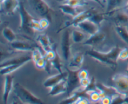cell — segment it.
Returning <instances> with one entry per match:
<instances>
[{
    "instance_id": "obj_15",
    "label": "cell",
    "mask_w": 128,
    "mask_h": 104,
    "mask_svg": "<svg viewBox=\"0 0 128 104\" xmlns=\"http://www.w3.org/2000/svg\"><path fill=\"white\" fill-rule=\"evenodd\" d=\"M10 46L11 48L15 51H32L36 47L29 42L23 41H16L10 43Z\"/></svg>"
},
{
    "instance_id": "obj_23",
    "label": "cell",
    "mask_w": 128,
    "mask_h": 104,
    "mask_svg": "<svg viewBox=\"0 0 128 104\" xmlns=\"http://www.w3.org/2000/svg\"><path fill=\"white\" fill-rule=\"evenodd\" d=\"M117 24L126 26L128 24V12L127 11H120L116 14L114 17Z\"/></svg>"
},
{
    "instance_id": "obj_10",
    "label": "cell",
    "mask_w": 128,
    "mask_h": 104,
    "mask_svg": "<svg viewBox=\"0 0 128 104\" xmlns=\"http://www.w3.org/2000/svg\"><path fill=\"white\" fill-rule=\"evenodd\" d=\"M21 2L19 0H6L1 4V10L4 11L6 14L11 15L13 14L20 6Z\"/></svg>"
},
{
    "instance_id": "obj_21",
    "label": "cell",
    "mask_w": 128,
    "mask_h": 104,
    "mask_svg": "<svg viewBox=\"0 0 128 104\" xmlns=\"http://www.w3.org/2000/svg\"><path fill=\"white\" fill-rule=\"evenodd\" d=\"M86 35L83 31L80 30H72L71 33V39L75 43H82L86 41Z\"/></svg>"
},
{
    "instance_id": "obj_29",
    "label": "cell",
    "mask_w": 128,
    "mask_h": 104,
    "mask_svg": "<svg viewBox=\"0 0 128 104\" xmlns=\"http://www.w3.org/2000/svg\"><path fill=\"white\" fill-rule=\"evenodd\" d=\"M51 62L52 64V66L56 70H58L59 73H62V72H63L62 71V64H61V59H60L58 54L57 53L55 58L53 60H52V61H51Z\"/></svg>"
},
{
    "instance_id": "obj_26",
    "label": "cell",
    "mask_w": 128,
    "mask_h": 104,
    "mask_svg": "<svg viewBox=\"0 0 128 104\" xmlns=\"http://www.w3.org/2000/svg\"><path fill=\"white\" fill-rule=\"evenodd\" d=\"M22 65H10V66H6V67H1L0 69V73L2 76H6L11 74L14 71H16L20 67H22Z\"/></svg>"
},
{
    "instance_id": "obj_25",
    "label": "cell",
    "mask_w": 128,
    "mask_h": 104,
    "mask_svg": "<svg viewBox=\"0 0 128 104\" xmlns=\"http://www.w3.org/2000/svg\"><path fill=\"white\" fill-rule=\"evenodd\" d=\"M59 8L64 14L68 15V16L74 17L78 14L77 12V8L72 7L68 4H66L62 3L59 6Z\"/></svg>"
},
{
    "instance_id": "obj_45",
    "label": "cell",
    "mask_w": 128,
    "mask_h": 104,
    "mask_svg": "<svg viewBox=\"0 0 128 104\" xmlns=\"http://www.w3.org/2000/svg\"><path fill=\"white\" fill-rule=\"evenodd\" d=\"M6 1V0H0V2H1V4H2V3H4V2Z\"/></svg>"
},
{
    "instance_id": "obj_34",
    "label": "cell",
    "mask_w": 128,
    "mask_h": 104,
    "mask_svg": "<svg viewBox=\"0 0 128 104\" xmlns=\"http://www.w3.org/2000/svg\"><path fill=\"white\" fill-rule=\"evenodd\" d=\"M118 59L122 60V61L128 59V47H125L121 50L119 54Z\"/></svg>"
},
{
    "instance_id": "obj_2",
    "label": "cell",
    "mask_w": 128,
    "mask_h": 104,
    "mask_svg": "<svg viewBox=\"0 0 128 104\" xmlns=\"http://www.w3.org/2000/svg\"><path fill=\"white\" fill-rule=\"evenodd\" d=\"M18 9L21 19L20 28L21 31L30 35H32L36 31H42L40 21L34 18L21 2Z\"/></svg>"
},
{
    "instance_id": "obj_27",
    "label": "cell",
    "mask_w": 128,
    "mask_h": 104,
    "mask_svg": "<svg viewBox=\"0 0 128 104\" xmlns=\"http://www.w3.org/2000/svg\"><path fill=\"white\" fill-rule=\"evenodd\" d=\"M87 94L89 96V99L91 102L94 103H98L101 101L102 96L101 93L98 90H92V91H88Z\"/></svg>"
},
{
    "instance_id": "obj_36",
    "label": "cell",
    "mask_w": 128,
    "mask_h": 104,
    "mask_svg": "<svg viewBox=\"0 0 128 104\" xmlns=\"http://www.w3.org/2000/svg\"><path fill=\"white\" fill-rule=\"evenodd\" d=\"M46 59H45L44 57H43L42 58L40 59V60L37 61V62H35V66L37 67L38 69H44L45 66H46Z\"/></svg>"
},
{
    "instance_id": "obj_43",
    "label": "cell",
    "mask_w": 128,
    "mask_h": 104,
    "mask_svg": "<svg viewBox=\"0 0 128 104\" xmlns=\"http://www.w3.org/2000/svg\"><path fill=\"white\" fill-rule=\"evenodd\" d=\"M125 103L128 104V96L125 97Z\"/></svg>"
},
{
    "instance_id": "obj_46",
    "label": "cell",
    "mask_w": 128,
    "mask_h": 104,
    "mask_svg": "<svg viewBox=\"0 0 128 104\" xmlns=\"http://www.w3.org/2000/svg\"><path fill=\"white\" fill-rule=\"evenodd\" d=\"M18 101H19V102H18V104H24V103H22V102H21V101H19V100H18Z\"/></svg>"
},
{
    "instance_id": "obj_48",
    "label": "cell",
    "mask_w": 128,
    "mask_h": 104,
    "mask_svg": "<svg viewBox=\"0 0 128 104\" xmlns=\"http://www.w3.org/2000/svg\"></svg>"
},
{
    "instance_id": "obj_31",
    "label": "cell",
    "mask_w": 128,
    "mask_h": 104,
    "mask_svg": "<svg viewBox=\"0 0 128 104\" xmlns=\"http://www.w3.org/2000/svg\"><path fill=\"white\" fill-rule=\"evenodd\" d=\"M90 19L97 24L100 25L104 20V16L103 14H92V15Z\"/></svg>"
},
{
    "instance_id": "obj_41",
    "label": "cell",
    "mask_w": 128,
    "mask_h": 104,
    "mask_svg": "<svg viewBox=\"0 0 128 104\" xmlns=\"http://www.w3.org/2000/svg\"><path fill=\"white\" fill-rule=\"evenodd\" d=\"M90 1H93V2H96V3L100 5V6H101L102 7H104L103 3H102V0H90Z\"/></svg>"
},
{
    "instance_id": "obj_22",
    "label": "cell",
    "mask_w": 128,
    "mask_h": 104,
    "mask_svg": "<svg viewBox=\"0 0 128 104\" xmlns=\"http://www.w3.org/2000/svg\"><path fill=\"white\" fill-rule=\"evenodd\" d=\"M2 35L4 38L6 39V41L10 43L16 40V34L12 31V29L9 27H4L2 29Z\"/></svg>"
},
{
    "instance_id": "obj_14",
    "label": "cell",
    "mask_w": 128,
    "mask_h": 104,
    "mask_svg": "<svg viewBox=\"0 0 128 104\" xmlns=\"http://www.w3.org/2000/svg\"><path fill=\"white\" fill-rule=\"evenodd\" d=\"M96 86L98 91L101 93L102 97L104 96H110L112 98L114 96L121 94L114 87L106 86L102 84H96Z\"/></svg>"
},
{
    "instance_id": "obj_44",
    "label": "cell",
    "mask_w": 128,
    "mask_h": 104,
    "mask_svg": "<svg viewBox=\"0 0 128 104\" xmlns=\"http://www.w3.org/2000/svg\"><path fill=\"white\" fill-rule=\"evenodd\" d=\"M11 104H18V102L17 101H13Z\"/></svg>"
},
{
    "instance_id": "obj_5",
    "label": "cell",
    "mask_w": 128,
    "mask_h": 104,
    "mask_svg": "<svg viewBox=\"0 0 128 104\" xmlns=\"http://www.w3.org/2000/svg\"><path fill=\"white\" fill-rule=\"evenodd\" d=\"M31 9L35 13L42 17L48 18L51 7L44 0H27Z\"/></svg>"
},
{
    "instance_id": "obj_38",
    "label": "cell",
    "mask_w": 128,
    "mask_h": 104,
    "mask_svg": "<svg viewBox=\"0 0 128 104\" xmlns=\"http://www.w3.org/2000/svg\"><path fill=\"white\" fill-rule=\"evenodd\" d=\"M89 73L88 72L87 70L86 69H82V70H79L78 72V77L80 78V81L84 79L88 78Z\"/></svg>"
},
{
    "instance_id": "obj_7",
    "label": "cell",
    "mask_w": 128,
    "mask_h": 104,
    "mask_svg": "<svg viewBox=\"0 0 128 104\" xmlns=\"http://www.w3.org/2000/svg\"><path fill=\"white\" fill-rule=\"evenodd\" d=\"M70 32L68 29L64 31L61 39V52L62 57L66 61H68L71 55V41Z\"/></svg>"
},
{
    "instance_id": "obj_47",
    "label": "cell",
    "mask_w": 128,
    "mask_h": 104,
    "mask_svg": "<svg viewBox=\"0 0 128 104\" xmlns=\"http://www.w3.org/2000/svg\"><path fill=\"white\" fill-rule=\"evenodd\" d=\"M127 73H128V69H127Z\"/></svg>"
},
{
    "instance_id": "obj_20",
    "label": "cell",
    "mask_w": 128,
    "mask_h": 104,
    "mask_svg": "<svg viewBox=\"0 0 128 104\" xmlns=\"http://www.w3.org/2000/svg\"><path fill=\"white\" fill-rule=\"evenodd\" d=\"M125 0H106V12L111 13L120 8L124 4Z\"/></svg>"
},
{
    "instance_id": "obj_6",
    "label": "cell",
    "mask_w": 128,
    "mask_h": 104,
    "mask_svg": "<svg viewBox=\"0 0 128 104\" xmlns=\"http://www.w3.org/2000/svg\"><path fill=\"white\" fill-rule=\"evenodd\" d=\"M112 80L118 91L125 97L128 96V75L116 74Z\"/></svg>"
},
{
    "instance_id": "obj_42",
    "label": "cell",
    "mask_w": 128,
    "mask_h": 104,
    "mask_svg": "<svg viewBox=\"0 0 128 104\" xmlns=\"http://www.w3.org/2000/svg\"><path fill=\"white\" fill-rule=\"evenodd\" d=\"M124 9H125V11H128V1L126 2V3L125 4L124 6Z\"/></svg>"
},
{
    "instance_id": "obj_3",
    "label": "cell",
    "mask_w": 128,
    "mask_h": 104,
    "mask_svg": "<svg viewBox=\"0 0 128 104\" xmlns=\"http://www.w3.org/2000/svg\"><path fill=\"white\" fill-rule=\"evenodd\" d=\"M16 99L26 104H45L42 100L31 93L24 86L17 83L14 86Z\"/></svg>"
},
{
    "instance_id": "obj_1",
    "label": "cell",
    "mask_w": 128,
    "mask_h": 104,
    "mask_svg": "<svg viewBox=\"0 0 128 104\" xmlns=\"http://www.w3.org/2000/svg\"><path fill=\"white\" fill-rule=\"evenodd\" d=\"M121 50L120 47L116 46L107 52H100L96 50H89L86 54L96 61L110 66L112 69H116L118 66L117 61Z\"/></svg>"
},
{
    "instance_id": "obj_8",
    "label": "cell",
    "mask_w": 128,
    "mask_h": 104,
    "mask_svg": "<svg viewBox=\"0 0 128 104\" xmlns=\"http://www.w3.org/2000/svg\"><path fill=\"white\" fill-rule=\"evenodd\" d=\"M81 31H83L86 34L90 36L100 32V25L91 21L90 18L84 20L80 23L78 27Z\"/></svg>"
},
{
    "instance_id": "obj_16",
    "label": "cell",
    "mask_w": 128,
    "mask_h": 104,
    "mask_svg": "<svg viewBox=\"0 0 128 104\" xmlns=\"http://www.w3.org/2000/svg\"><path fill=\"white\" fill-rule=\"evenodd\" d=\"M106 39V35L104 33L101 32H99L95 34L90 36V37L84 42H82V44L85 46H95L99 44H101Z\"/></svg>"
},
{
    "instance_id": "obj_30",
    "label": "cell",
    "mask_w": 128,
    "mask_h": 104,
    "mask_svg": "<svg viewBox=\"0 0 128 104\" xmlns=\"http://www.w3.org/2000/svg\"><path fill=\"white\" fill-rule=\"evenodd\" d=\"M31 57H32V61L35 63L38 60H40V59L44 57V56L42 54L40 48L35 47L33 51H32V56H31Z\"/></svg>"
},
{
    "instance_id": "obj_19",
    "label": "cell",
    "mask_w": 128,
    "mask_h": 104,
    "mask_svg": "<svg viewBox=\"0 0 128 104\" xmlns=\"http://www.w3.org/2000/svg\"><path fill=\"white\" fill-rule=\"evenodd\" d=\"M84 54L82 53H78L73 56L69 64L70 69L72 70H80L84 62Z\"/></svg>"
},
{
    "instance_id": "obj_37",
    "label": "cell",
    "mask_w": 128,
    "mask_h": 104,
    "mask_svg": "<svg viewBox=\"0 0 128 104\" xmlns=\"http://www.w3.org/2000/svg\"><path fill=\"white\" fill-rule=\"evenodd\" d=\"M91 79L89 78L84 79L80 81V84H81V87H82L83 89H86L88 87L90 86V85L91 84Z\"/></svg>"
},
{
    "instance_id": "obj_35",
    "label": "cell",
    "mask_w": 128,
    "mask_h": 104,
    "mask_svg": "<svg viewBox=\"0 0 128 104\" xmlns=\"http://www.w3.org/2000/svg\"><path fill=\"white\" fill-rule=\"evenodd\" d=\"M39 21H40V26H41V27L42 30L47 29L50 26V20L47 17H41Z\"/></svg>"
},
{
    "instance_id": "obj_24",
    "label": "cell",
    "mask_w": 128,
    "mask_h": 104,
    "mask_svg": "<svg viewBox=\"0 0 128 104\" xmlns=\"http://www.w3.org/2000/svg\"><path fill=\"white\" fill-rule=\"evenodd\" d=\"M115 28L120 38L128 46V30L126 26L117 24Z\"/></svg>"
},
{
    "instance_id": "obj_18",
    "label": "cell",
    "mask_w": 128,
    "mask_h": 104,
    "mask_svg": "<svg viewBox=\"0 0 128 104\" xmlns=\"http://www.w3.org/2000/svg\"><path fill=\"white\" fill-rule=\"evenodd\" d=\"M36 41L45 52L52 49L51 40L46 34L38 35L36 37Z\"/></svg>"
},
{
    "instance_id": "obj_4",
    "label": "cell",
    "mask_w": 128,
    "mask_h": 104,
    "mask_svg": "<svg viewBox=\"0 0 128 104\" xmlns=\"http://www.w3.org/2000/svg\"><path fill=\"white\" fill-rule=\"evenodd\" d=\"M66 69L68 72V77L66 79L67 93L69 96H71L81 87L80 79L78 77L79 70H72L68 68Z\"/></svg>"
},
{
    "instance_id": "obj_11",
    "label": "cell",
    "mask_w": 128,
    "mask_h": 104,
    "mask_svg": "<svg viewBox=\"0 0 128 104\" xmlns=\"http://www.w3.org/2000/svg\"><path fill=\"white\" fill-rule=\"evenodd\" d=\"M31 60H32V57H30V56H21L15 57L3 61V62H1L0 68L10 66V65H22L23 66L24 64Z\"/></svg>"
},
{
    "instance_id": "obj_33",
    "label": "cell",
    "mask_w": 128,
    "mask_h": 104,
    "mask_svg": "<svg viewBox=\"0 0 128 104\" xmlns=\"http://www.w3.org/2000/svg\"><path fill=\"white\" fill-rule=\"evenodd\" d=\"M56 54H57V52L56 51H54V50L51 49L45 52V54L44 56L45 59L46 60H48V61H51L55 58Z\"/></svg>"
},
{
    "instance_id": "obj_28",
    "label": "cell",
    "mask_w": 128,
    "mask_h": 104,
    "mask_svg": "<svg viewBox=\"0 0 128 104\" xmlns=\"http://www.w3.org/2000/svg\"><path fill=\"white\" fill-rule=\"evenodd\" d=\"M62 3L78 8L85 6L86 4V0H64Z\"/></svg>"
},
{
    "instance_id": "obj_17",
    "label": "cell",
    "mask_w": 128,
    "mask_h": 104,
    "mask_svg": "<svg viewBox=\"0 0 128 104\" xmlns=\"http://www.w3.org/2000/svg\"><path fill=\"white\" fill-rule=\"evenodd\" d=\"M68 91L67 84H66V80L62 81L60 83L58 84L56 86H53L51 88L48 94L50 96H56L58 95L66 93Z\"/></svg>"
},
{
    "instance_id": "obj_9",
    "label": "cell",
    "mask_w": 128,
    "mask_h": 104,
    "mask_svg": "<svg viewBox=\"0 0 128 104\" xmlns=\"http://www.w3.org/2000/svg\"><path fill=\"white\" fill-rule=\"evenodd\" d=\"M92 15V13L90 11H84L82 12H80L76 16L73 17L72 20L70 22H67L66 24V26L62 28L61 29H64L65 28L70 27V26H73V27H78V24L82 22L84 20L87 19L91 17Z\"/></svg>"
},
{
    "instance_id": "obj_12",
    "label": "cell",
    "mask_w": 128,
    "mask_h": 104,
    "mask_svg": "<svg viewBox=\"0 0 128 104\" xmlns=\"http://www.w3.org/2000/svg\"><path fill=\"white\" fill-rule=\"evenodd\" d=\"M68 77V72L59 73L58 74L48 77L44 82L43 85L46 88H51L62 81L66 80Z\"/></svg>"
},
{
    "instance_id": "obj_40",
    "label": "cell",
    "mask_w": 128,
    "mask_h": 104,
    "mask_svg": "<svg viewBox=\"0 0 128 104\" xmlns=\"http://www.w3.org/2000/svg\"><path fill=\"white\" fill-rule=\"evenodd\" d=\"M52 66V64H51V61H48V60H46V66H45V67L44 69L46 70V72L50 74L51 72V67Z\"/></svg>"
},
{
    "instance_id": "obj_39",
    "label": "cell",
    "mask_w": 128,
    "mask_h": 104,
    "mask_svg": "<svg viewBox=\"0 0 128 104\" xmlns=\"http://www.w3.org/2000/svg\"><path fill=\"white\" fill-rule=\"evenodd\" d=\"M112 98L110 96H104L100 101V104H111Z\"/></svg>"
},
{
    "instance_id": "obj_32",
    "label": "cell",
    "mask_w": 128,
    "mask_h": 104,
    "mask_svg": "<svg viewBox=\"0 0 128 104\" xmlns=\"http://www.w3.org/2000/svg\"><path fill=\"white\" fill-rule=\"evenodd\" d=\"M125 96L120 94L112 97V101L111 104H124Z\"/></svg>"
},
{
    "instance_id": "obj_13",
    "label": "cell",
    "mask_w": 128,
    "mask_h": 104,
    "mask_svg": "<svg viewBox=\"0 0 128 104\" xmlns=\"http://www.w3.org/2000/svg\"><path fill=\"white\" fill-rule=\"evenodd\" d=\"M12 88H14L13 77L10 74L6 75L5 77L3 93H2V101L4 104H8V99Z\"/></svg>"
}]
</instances>
